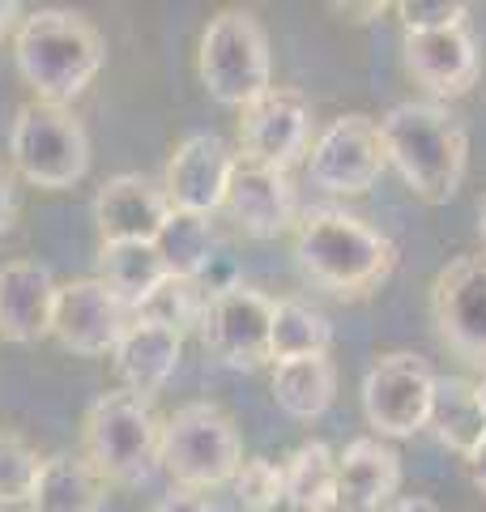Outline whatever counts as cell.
<instances>
[{
	"label": "cell",
	"mask_w": 486,
	"mask_h": 512,
	"mask_svg": "<svg viewBox=\"0 0 486 512\" xmlns=\"http://www.w3.org/2000/svg\"><path fill=\"white\" fill-rule=\"evenodd\" d=\"M154 248L162 252V261H167L171 274H180V278H197L201 269L218 256L214 227H209V218L180 214V210H171L167 227H162V235L154 239Z\"/></svg>",
	"instance_id": "obj_28"
},
{
	"label": "cell",
	"mask_w": 486,
	"mask_h": 512,
	"mask_svg": "<svg viewBox=\"0 0 486 512\" xmlns=\"http://www.w3.org/2000/svg\"><path fill=\"white\" fill-rule=\"evenodd\" d=\"M158 466L167 470L171 487L214 491L231 483L243 466V440L235 419L214 402H188L162 423Z\"/></svg>",
	"instance_id": "obj_5"
},
{
	"label": "cell",
	"mask_w": 486,
	"mask_h": 512,
	"mask_svg": "<svg viewBox=\"0 0 486 512\" xmlns=\"http://www.w3.org/2000/svg\"><path fill=\"white\" fill-rule=\"evenodd\" d=\"M128 320H133V312H128L99 278H77V282H64L56 291L52 338L64 350H73V355L99 359V355H111V350H116Z\"/></svg>",
	"instance_id": "obj_14"
},
{
	"label": "cell",
	"mask_w": 486,
	"mask_h": 512,
	"mask_svg": "<svg viewBox=\"0 0 486 512\" xmlns=\"http://www.w3.org/2000/svg\"><path fill=\"white\" fill-rule=\"evenodd\" d=\"M431 320L448 350L486 367V256H461L431 282Z\"/></svg>",
	"instance_id": "obj_13"
},
{
	"label": "cell",
	"mask_w": 486,
	"mask_h": 512,
	"mask_svg": "<svg viewBox=\"0 0 486 512\" xmlns=\"http://www.w3.org/2000/svg\"><path fill=\"white\" fill-rule=\"evenodd\" d=\"M401 60H405V73L427 94H435V99H461V94L474 90L482 73V56H478V43L469 35V26L405 35Z\"/></svg>",
	"instance_id": "obj_16"
},
{
	"label": "cell",
	"mask_w": 486,
	"mask_h": 512,
	"mask_svg": "<svg viewBox=\"0 0 486 512\" xmlns=\"http://www.w3.org/2000/svg\"><path fill=\"white\" fill-rule=\"evenodd\" d=\"M384 167H388V154H384L380 120L363 116V111L337 116L312 141V154H307L312 184L324 192H337V197H359V192H367L380 180Z\"/></svg>",
	"instance_id": "obj_10"
},
{
	"label": "cell",
	"mask_w": 486,
	"mask_h": 512,
	"mask_svg": "<svg viewBox=\"0 0 486 512\" xmlns=\"http://www.w3.org/2000/svg\"><path fill=\"white\" fill-rule=\"evenodd\" d=\"M107 478L90 466L81 453L43 457L39 478L30 487V512H103Z\"/></svg>",
	"instance_id": "obj_21"
},
{
	"label": "cell",
	"mask_w": 486,
	"mask_h": 512,
	"mask_svg": "<svg viewBox=\"0 0 486 512\" xmlns=\"http://www.w3.org/2000/svg\"><path fill=\"white\" fill-rule=\"evenodd\" d=\"M226 210L239 222L243 235L252 239H278L299 227V192L290 171L252 167L239 158L231 192H226Z\"/></svg>",
	"instance_id": "obj_17"
},
{
	"label": "cell",
	"mask_w": 486,
	"mask_h": 512,
	"mask_svg": "<svg viewBox=\"0 0 486 512\" xmlns=\"http://www.w3.org/2000/svg\"><path fill=\"white\" fill-rule=\"evenodd\" d=\"M269 329H273V299L239 282L235 291L209 299L201 320V342L209 355L235 367V372H256V367L273 363Z\"/></svg>",
	"instance_id": "obj_11"
},
{
	"label": "cell",
	"mask_w": 486,
	"mask_h": 512,
	"mask_svg": "<svg viewBox=\"0 0 486 512\" xmlns=\"http://www.w3.org/2000/svg\"><path fill=\"white\" fill-rule=\"evenodd\" d=\"M13 64L39 103L69 107L107 64V43L73 9H35L13 35Z\"/></svg>",
	"instance_id": "obj_3"
},
{
	"label": "cell",
	"mask_w": 486,
	"mask_h": 512,
	"mask_svg": "<svg viewBox=\"0 0 486 512\" xmlns=\"http://www.w3.org/2000/svg\"><path fill=\"white\" fill-rule=\"evenodd\" d=\"M427 427L435 431V440L452 453L469 457L486 436V414L478 402V384H469L461 376H435L431 393V419Z\"/></svg>",
	"instance_id": "obj_22"
},
{
	"label": "cell",
	"mask_w": 486,
	"mask_h": 512,
	"mask_svg": "<svg viewBox=\"0 0 486 512\" xmlns=\"http://www.w3.org/2000/svg\"><path fill=\"white\" fill-rule=\"evenodd\" d=\"M397 18L405 26V35H431V30L465 26L469 5H461V0H401Z\"/></svg>",
	"instance_id": "obj_31"
},
{
	"label": "cell",
	"mask_w": 486,
	"mask_h": 512,
	"mask_svg": "<svg viewBox=\"0 0 486 512\" xmlns=\"http://www.w3.org/2000/svg\"><path fill=\"white\" fill-rule=\"evenodd\" d=\"M388 512H440V504L427 500V495H401V500Z\"/></svg>",
	"instance_id": "obj_36"
},
{
	"label": "cell",
	"mask_w": 486,
	"mask_h": 512,
	"mask_svg": "<svg viewBox=\"0 0 486 512\" xmlns=\"http://www.w3.org/2000/svg\"><path fill=\"white\" fill-rule=\"evenodd\" d=\"M235 487V500L243 512H273L282 500H286V478H282V466L269 457H248L239 466V474L231 478Z\"/></svg>",
	"instance_id": "obj_30"
},
{
	"label": "cell",
	"mask_w": 486,
	"mask_h": 512,
	"mask_svg": "<svg viewBox=\"0 0 486 512\" xmlns=\"http://www.w3.org/2000/svg\"><path fill=\"white\" fill-rule=\"evenodd\" d=\"M180 355H184V338L162 325H150V320H128L124 338L116 342L111 350V359H116V376L128 393L137 397H150L175 376V367H180Z\"/></svg>",
	"instance_id": "obj_20"
},
{
	"label": "cell",
	"mask_w": 486,
	"mask_h": 512,
	"mask_svg": "<svg viewBox=\"0 0 486 512\" xmlns=\"http://www.w3.org/2000/svg\"><path fill=\"white\" fill-rule=\"evenodd\" d=\"M329 342H333V325H329V316H324L316 303H307L299 295L273 303V329H269L273 363L329 355Z\"/></svg>",
	"instance_id": "obj_26"
},
{
	"label": "cell",
	"mask_w": 486,
	"mask_h": 512,
	"mask_svg": "<svg viewBox=\"0 0 486 512\" xmlns=\"http://www.w3.org/2000/svg\"><path fill=\"white\" fill-rule=\"evenodd\" d=\"M465 466H469V478H474V487L486 495V436H482V444L474 448V453L465 457Z\"/></svg>",
	"instance_id": "obj_35"
},
{
	"label": "cell",
	"mask_w": 486,
	"mask_h": 512,
	"mask_svg": "<svg viewBox=\"0 0 486 512\" xmlns=\"http://www.w3.org/2000/svg\"><path fill=\"white\" fill-rule=\"evenodd\" d=\"M43 457L35 453L22 431H0V508H13V504H26L30 500V487L39 478Z\"/></svg>",
	"instance_id": "obj_29"
},
{
	"label": "cell",
	"mask_w": 486,
	"mask_h": 512,
	"mask_svg": "<svg viewBox=\"0 0 486 512\" xmlns=\"http://www.w3.org/2000/svg\"><path fill=\"white\" fill-rule=\"evenodd\" d=\"M171 218V201L162 192V180L124 171L103 180L94 192V227L99 244H154Z\"/></svg>",
	"instance_id": "obj_15"
},
{
	"label": "cell",
	"mask_w": 486,
	"mask_h": 512,
	"mask_svg": "<svg viewBox=\"0 0 486 512\" xmlns=\"http://www.w3.org/2000/svg\"><path fill=\"white\" fill-rule=\"evenodd\" d=\"M13 214H18V188H13V175L0 163V235L13 227Z\"/></svg>",
	"instance_id": "obj_33"
},
{
	"label": "cell",
	"mask_w": 486,
	"mask_h": 512,
	"mask_svg": "<svg viewBox=\"0 0 486 512\" xmlns=\"http://www.w3.org/2000/svg\"><path fill=\"white\" fill-rule=\"evenodd\" d=\"M384 154L397 167L405 188L427 205H444L457 197L469 167V137L461 120L435 99H410L388 107L380 120Z\"/></svg>",
	"instance_id": "obj_2"
},
{
	"label": "cell",
	"mask_w": 486,
	"mask_h": 512,
	"mask_svg": "<svg viewBox=\"0 0 486 512\" xmlns=\"http://www.w3.org/2000/svg\"><path fill=\"white\" fill-rule=\"evenodd\" d=\"M235 167H239V154L226 146L218 133H188L167 158L162 192H167L171 210L209 218L214 210L226 205Z\"/></svg>",
	"instance_id": "obj_12"
},
{
	"label": "cell",
	"mask_w": 486,
	"mask_h": 512,
	"mask_svg": "<svg viewBox=\"0 0 486 512\" xmlns=\"http://www.w3.org/2000/svg\"><path fill=\"white\" fill-rule=\"evenodd\" d=\"M150 512H214L205 491H184V487H171Z\"/></svg>",
	"instance_id": "obj_32"
},
{
	"label": "cell",
	"mask_w": 486,
	"mask_h": 512,
	"mask_svg": "<svg viewBox=\"0 0 486 512\" xmlns=\"http://www.w3.org/2000/svg\"><path fill=\"white\" fill-rule=\"evenodd\" d=\"M9 158L22 171V180L35 188L60 192L73 188L90 171V137L86 124L73 116V107L56 103H26L18 107L9 128Z\"/></svg>",
	"instance_id": "obj_7"
},
{
	"label": "cell",
	"mask_w": 486,
	"mask_h": 512,
	"mask_svg": "<svg viewBox=\"0 0 486 512\" xmlns=\"http://www.w3.org/2000/svg\"><path fill=\"white\" fill-rule=\"evenodd\" d=\"M205 308H209V295L201 291L197 278L167 274L133 316L150 320V325H162V329H171V333H180V338H184L188 329H201Z\"/></svg>",
	"instance_id": "obj_27"
},
{
	"label": "cell",
	"mask_w": 486,
	"mask_h": 512,
	"mask_svg": "<svg viewBox=\"0 0 486 512\" xmlns=\"http://www.w3.org/2000/svg\"><path fill=\"white\" fill-rule=\"evenodd\" d=\"M201 86L222 107H248L273 86V56L269 35L256 13L248 9H218L201 30L197 47Z\"/></svg>",
	"instance_id": "obj_6"
},
{
	"label": "cell",
	"mask_w": 486,
	"mask_h": 512,
	"mask_svg": "<svg viewBox=\"0 0 486 512\" xmlns=\"http://www.w3.org/2000/svg\"><path fill=\"white\" fill-rule=\"evenodd\" d=\"M478 402H482V414H486V372H482V380H478Z\"/></svg>",
	"instance_id": "obj_39"
},
{
	"label": "cell",
	"mask_w": 486,
	"mask_h": 512,
	"mask_svg": "<svg viewBox=\"0 0 486 512\" xmlns=\"http://www.w3.org/2000/svg\"><path fill=\"white\" fill-rule=\"evenodd\" d=\"M397 487L401 457L380 436H359L337 453V512H388Z\"/></svg>",
	"instance_id": "obj_19"
},
{
	"label": "cell",
	"mask_w": 486,
	"mask_h": 512,
	"mask_svg": "<svg viewBox=\"0 0 486 512\" xmlns=\"http://www.w3.org/2000/svg\"><path fill=\"white\" fill-rule=\"evenodd\" d=\"M337 397V367L329 355H312V359H290V363H273V402H278L290 419L312 423Z\"/></svg>",
	"instance_id": "obj_23"
},
{
	"label": "cell",
	"mask_w": 486,
	"mask_h": 512,
	"mask_svg": "<svg viewBox=\"0 0 486 512\" xmlns=\"http://www.w3.org/2000/svg\"><path fill=\"white\" fill-rule=\"evenodd\" d=\"M167 274L171 269L154 244H99V274L94 278H99L128 312H137Z\"/></svg>",
	"instance_id": "obj_24"
},
{
	"label": "cell",
	"mask_w": 486,
	"mask_h": 512,
	"mask_svg": "<svg viewBox=\"0 0 486 512\" xmlns=\"http://www.w3.org/2000/svg\"><path fill=\"white\" fill-rule=\"evenodd\" d=\"M435 372L410 350H388L363 376V414L380 440H405L431 419Z\"/></svg>",
	"instance_id": "obj_8"
},
{
	"label": "cell",
	"mask_w": 486,
	"mask_h": 512,
	"mask_svg": "<svg viewBox=\"0 0 486 512\" xmlns=\"http://www.w3.org/2000/svg\"><path fill=\"white\" fill-rule=\"evenodd\" d=\"M478 239H482V252H486V197L478 201Z\"/></svg>",
	"instance_id": "obj_38"
},
{
	"label": "cell",
	"mask_w": 486,
	"mask_h": 512,
	"mask_svg": "<svg viewBox=\"0 0 486 512\" xmlns=\"http://www.w3.org/2000/svg\"><path fill=\"white\" fill-rule=\"evenodd\" d=\"M60 282L39 261H9L0 265V338L5 342H43L52 338Z\"/></svg>",
	"instance_id": "obj_18"
},
{
	"label": "cell",
	"mask_w": 486,
	"mask_h": 512,
	"mask_svg": "<svg viewBox=\"0 0 486 512\" xmlns=\"http://www.w3.org/2000/svg\"><path fill=\"white\" fill-rule=\"evenodd\" d=\"M299 274L337 299H363L397 269V244L346 210H307L295 227Z\"/></svg>",
	"instance_id": "obj_1"
},
{
	"label": "cell",
	"mask_w": 486,
	"mask_h": 512,
	"mask_svg": "<svg viewBox=\"0 0 486 512\" xmlns=\"http://www.w3.org/2000/svg\"><path fill=\"white\" fill-rule=\"evenodd\" d=\"M333 13H350V22H363L359 13H367V18H380L384 5H380V0H371V5H333Z\"/></svg>",
	"instance_id": "obj_37"
},
{
	"label": "cell",
	"mask_w": 486,
	"mask_h": 512,
	"mask_svg": "<svg viewBox=\"0 0 486 512\" xmlns=\"http://www.w3.org/2000/svg\"><path fill=\"white\" fill-rule=\"evenodd\" d=\"M312 154V103L295 86H269L239 111V158L252 167L290 171Z\"/></svg>",
	"instance_id": "obj_9"
},
{
	"label": "cell",
	"mask_w": 486,
	"mask_h": 512,
	"mask_svg": "<svg viewBox=\"0 0 486 512\" xmlns=\"http://www.w3.org/2000/svg\"><path fill=\"white\" fill-rule=\"evenodd\" d=\"M22 18H26V13H22V5H13V0H0V43L18 35Z\"/></svg>",
	"instance_id": "obj_34"
},
{
	"label": "cell",
	"mask_w": 486,
	"mask_h": 512,
	"mask_svg": "<svg viewBox=\"0 0 486 512\" xmlns=\"http://www.w3.org/2000/svg\"><path fill=\"white\" fill-rule=\"evenodd\" d=\"M286 504L295 512H337V453L324 440H307L282 461Z\"/></svg>",
	"instance_id": "obj_25"
},
{
	"label": "cell",
	"mask_w": 486,
	"mask_h": 512,
	"mask_svg": "<svg viewBox=\"0 0 486 512\" xmlns=\"http://www.w3.org/2000/svg\"><path fill=\"white\" fill-rule=\"evenodd\" d=\"M162 419L145 397L103 393L81 423V457L107 478V487H137L158 470Z\"/></svg>",
	"instance_id": "obj_4"
}]
</instances>
